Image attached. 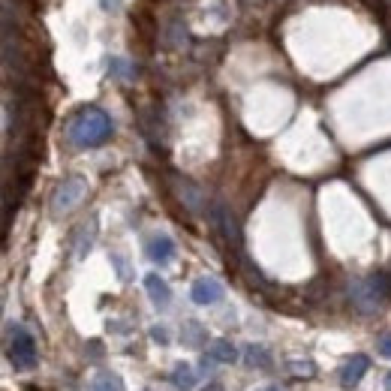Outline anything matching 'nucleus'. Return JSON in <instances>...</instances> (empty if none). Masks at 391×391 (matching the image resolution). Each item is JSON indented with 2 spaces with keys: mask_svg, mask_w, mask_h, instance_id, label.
<instances>
[{
  "mask_svg": "<svg viewBox=\"0 0 391 391\" xmlns=\"http://www.w3.org/2000/svg\"><path fill=\"white\" fill-rule=\"evenodd\" d=\"M151 340L154 343H169V331H166V325H154L151 328Z\"/></svg>",
  "mask_w": 391,
  "mask_h": 391,
  "instance_id": "obj_20",
  "label": "nucleus"
},
{
  "mask_svg": "<svg viewBox=\"0 0 391 391\" xmlns=\"http://www.w3.org/2000/svg\"><path fill=\"white\" fill-rule=\"evenodd\" d=\"M94 391H124V379L118 373H97Z\"/></svg>",
  "mask_w": 391,
  "mask_h": 391,
  "instance_id": "obj_16",
  "label": "nucleus"
},
{
  "mask_svg": "<svg viewBox=\"0 0 391 391\" xmlns=\"http://www.w3.org/2000/svg\"><path fill=\"white\" fill-rule=\"evenodd\" d=\"M108 75L111 78H124V82H127V78L136 75V66H132L130 61H124V58H111L108 61Z\"/></svg>",
  "mask_w": 391,
  "mask_h": 391,
  "instance_id": "obj_17",
  "label": "nucleus"
},
{
  "mask_svg": "<svg viewBox=\"0 0 391 391\" xmlns=\"http://www.w3.org/2000/svg\"><path fill=\"white\" fill-rule=\"evenodd\" d=\"M148 256L156 265H169L175 259V241L169 235H154L151 244H148Z\"/></svg>",
  "mask_w": 391,
  "mask_h": 391,
  "instance_id": "obj_11",
  "label": "nucleus"
},
{
  "mask_svg": "<svg viewBox=\"0 0 391 391\" xmlns=\"http://www.w3.org/2000/svg\"><path fill=\"white\" fill-rule=\"evenodd\" d=\"M87 349H91V359H99V355H103V343L91 340V343H87Z\"/></svg>",
  "mask_w": 391,
  "mask_h": 391,
  "instance_id": "obj_22",
  "label": "nucleus"
},
{
  "mask_svg": "<svg viewBox=\"0 0 391 391\" xmlns=\"http://www.w3.org/2000/svg\"><path fill=\"white\" fill-rule=\"evenodd\" d=\"M172 190H175V196L181 199L184 208H190V211H205V193L193 181H187V178H181V175H172Z\"/></svg>",
  "mask_w": 391,
  "mask_h": 391,
  "instance_id": "obj_6",
  "label": "nucleus"
},
{
  "mask_svg": "<svg viewBox=\"0 0 391 391\" xmlns=\"http://www.w3.org/2000/svg\"><path fill=\"white\" fill-rule=\"evenodd\" d=\"M244 361H247L250 367H259V371H271V352L265 349V346H256V343H250L247 349H244Z\"/></svg>",
  "mask_w": 391,
  "mask_h": 391,
  "instance_id": "obj_13",
  "label": "nucleus"
},
{
  "mask_svg": "<svg viewBox=\"0 0 391 391\" xmlns=\"http://www.w3.org/2000/svg\"><path fill=\"white\" fill-rule=\"evenodd\" d=\"M99 6H103L106 13H115V9L120 6V0H99Z\"/></svg>",
  "mask_w": 391,
  "mask_h": 391,
  "instance_id": "obj_23",
  "label": "nucleus"
},
{
  "mask_svg": "<svg viewBox=\"0 0 391 391\" xmlns=\"http://www.w3.org/2000/svg\"><path fill=\"white\" fill-rule=\"evenodd\" d=\"M379 352H383L385 359H391V334H383V337H379Z\"/></svg>",
  "mask_w": 391,
  "mask_h": 391,
  "instance_id": "obj_21",
  "label": "nucleus"
},
{
  "mask_svg": "<svg viewBox=\"0 0 391 391\" xmlns=\"http://www.w3.org/2000/svg\"><path fill=\"white\" fill-rule=\"evenodd\" d=\"M172 385L175 388H181V391H190L196 385V371L190 364H175V371H172Z\"/></svg>",
  "mask_w": 391,
  "mask_h": 391,
  "instance_id": "obj_14",
  "label": "nucleus"
},
{
  "mask_svg": "<svg viewBox=\"0 0 391 391\" xmlns=\"http://www.w3.org/2000/svg\"><path fill=\"white\" fill-rule=\"evenodd\" d=\"M181 340L187 346H202L205 343V328L199 325V322H187L184 331H181Z\"/></svg>",
  "mask_w": 391,
  "mask_h": 391,
  "instance_id": "obj_18",
  "label": "nucleus"
},
{
  "mask_svg": "<svg viewBox=\"0 0 391 391\" xmlns=\"http://www.w3.org/2000/svg\"><path fill=\"white\" fill-rule=\"evenodd\" d=\"M208 220H211V226L220 232V238L226 241V247H235V253L244 256V253H241V244H244L241 226H238V220H235L232 211L223 205V202H214V205L208 208Z\"/></svg>",
  "mask_w": 391,
  "mask_h": 391,
  "instance_id": "obj_3",
  "label": "nucleus"
},
{
  "mask_svg": "<svg viewBox=\"0 0 391 391\" xmlns=\"http://www.w3.org/2000/svg\"><path fill=\"white\" fill-rule=\"evenodd\" d=\"M144 289H148V295H151V301H154L156 307H169L172 304V289H169V283H166L160 274H148V277H144Z\"/></svg>",
  "mask_w": 391,
  "mask_h": 391,
  "instance_id": "obj_12",
  "label": "nucleus"
},
{
  "mask_svg": "<svg viewBox=\"0 0 391 391\" xmlns=\"http://www.w3.org/2000/svg\"><path fill=\"white\" fill-rule=\"evenodd\" d=\"M9 361L15 364V371L37 367V343L21 325H13V334H9Z\"/></svg>",
  "mask_w": 391,
  "mask_h": 391,
  "instance_id": "obj_4",
  "label": "nucleus"
},
{
  "mask_svg": "<svg viewBox=\"0 0 391 391\" xmlns=\"http://www.w3.org/2000/svg\"><path fill=\"white\" fill-rule=\"evenodd\" d=\"M111 132H115V124H111L106 111L97 106H87L70 118L66 142L75 144V148H99V144H106L111 139Z\"/></svg>",
  "mask_w": 391,
  "mask_h": 391,
  "instance_id": "obj_1",
  "label": "nucleus"
},
{
  "mask_svg": "<svg viewBox=\"0 0 391 391\" xmlns=\"http://www.w3.org/2000/svg\"><path fill=\"white\" fill-rule=\"evenodd\" d=\"M346 292H349V304L364 313V316H371V313H376L379 307H383V301H379V295L373 292L371 280H349V286H346Z\"/></svg>",
  "mask_w": 391,
  "mask_h": 391,
  "instance_id": "obj_5",
  "label": "nucleus"
},
{
  "mask_svg": "<svg viewBox=\"0 0 391 391\" xmlns=\"http://www.w3.org/2000/svg\"><path fill=\"white\" fill-rule=\"evenodd\" d=\"M85 196H87V181L82 175H70L54 187V193L49 199V208H51L54 217H61V214H66V211H73Z\"/></svg>",
  "mask_w": 391,
  "mask_h": 391,
  "instance_id": "obj_2",
  "label": "nucleus"
},
{
  "mask_svg": "<svg viewBox=\"0 0 391 391\" xmlns=\"http://www.w3.org/2000/svg\"><path fill=\"white\" fill-rule=\"evenodd\" d=\"M385 391H391V371L385 373Z\"/></svg>",
  "mask_w": 391,
  "mask_h": 391,
  "instance_id": "obj_26",
  "label": "nucleus"
},
{
  "mask_svg": "<svg viewBox=\"0 0 391 391\" xmlns=\"http://www.w3.org/2000/svg\"><path fill=\"white\" fill-rule=\"evenodd\" d=\"M256 391H283L280 385H265V388H256Z\"/></svg>",
  "mask_w": 391,
  "mask_h": 391,
  "instance_id": "obj_25",
  "label": "nucleus"
},
{
  "mask_svg": "<svg viewBox=\"0 0 391 391\" xmlns=\"http://www.w3.org/2000/svg\"><path fill=\"white\" fill-rule=\"evenodd\" d=\"M111 265L118 268V274H120V280H130V268H127V262L120 259L118 253H111Z\"/></svg>",
  "mask_w": 391,
  "mask_h": 391,
  "instance_id": "obj_19",
  "label": "nucleus"
},
{
  "mask_svg": "<svg viewBox=\"0 0 391 391\" xmlns=\"http://www.w3.org/2000/svg\"><path fill=\"white\" fill-rule=\"evenodd\" d=\"M367 371H371V359H367V355H352V359L343 364V371H340V385L343 388H355Z\"/></svg>",
  "mask_w": 391,
  "mask_h": 391,
  "instance_id": "obj_10",
  "label": "nucleus"
},
{
  "mask_svg": "<svg viewBox=\"0 0 391 391\" xmlns=\"http://www.w3.org/2000/svg\"><path fill=\"white\" fill-rule=\"evenodd\" d=\"M232 361H238V349L229 343V340H214L208 346V352H205V359H202V367L208 371V367H214V364H232Z\"/></svg>",
  "mask_w": 391,
  "mask_h": 391,
  "instance_id": "obj_9",
  "label": "nucleus"
},
{
  "mask_svg": "<svg viewBox=\"0 0 391 391\" xmlns=\"http://www.w3.org/2000/svg\"><path fill=\"white\" fill-rule=\"evenodd\" d=\"M190 298L202 307L217 304V301H223V283L214 280V277H199V280L193 283V289H190Z\"/></svg>",
  "mask_w": 391,
  "mask_h": 391,
  "instance_id": "obj_7",
  "label": "nucleus"
},
{
  "mask_svg": "<svg viewBox=\"0 0 391 391\" xmlns=\"http://www.w3.org/2000/svg\"><path fill=\"white\" fill-rule=\"evenodd\" d=\"M202 391H223V385H220V383H208Z\"/></svg>",
  "mask_w": 391,
  "mask_h": 391,
  "instance_id": "obj_24",
  "label": "nucleus"
},
{
  "mask_svg": "<svg viewBox=\"0 0 391 391\" xmlns=\"http://www.w3.org/2000/svg\"><path fill=\"white\" fill-rule=\"evenodd\" d=\"M286 371L298 376V379H313L316 376V364H313L310 359H292V361H286Z\"/></svg>",
  "mask_w": 391,
  "mask_h": 391,
  "instance_id": "obj_15",
  "label": "nucleus"
},
{
  "mask_svg": "<svg viewBox=\"0 0 391 391\" xmlns=\"http://www.w3.org/2000/svg\"><path fill=\"white\" fill-rule=\"evenodd\" d=\"M94 241H97V217H91L87 223H82V226L75 229V235H73V259H85L87 250L94 247Z\"/></svg>",
  "mask_w": 391,
  "mask_h": 391,
  "instance_id": "obj_8",
  "label": "nucleus"
}]
</instances>
